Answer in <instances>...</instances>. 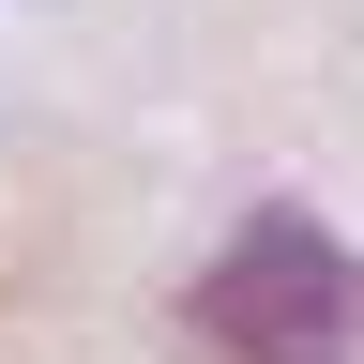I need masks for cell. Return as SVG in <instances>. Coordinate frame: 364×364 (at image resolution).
Returning <instances> with one entry per match:
<instances>
[{
    "mask_svg": "<svg viewBox=\"0 0 364 364\" xmlns=\"http://www.w3.org/2000/svg\"><path fill=\"white\" fill-rule=\"evenodd\" d=\"M198 364H364V258L304 213H258L198 289H182Z\"/></svg>",
    "mask_w": 364,
    "mask_h": 364,
    "instance_id": "obj_1",
    "label": "cell"
}]
</instances>
